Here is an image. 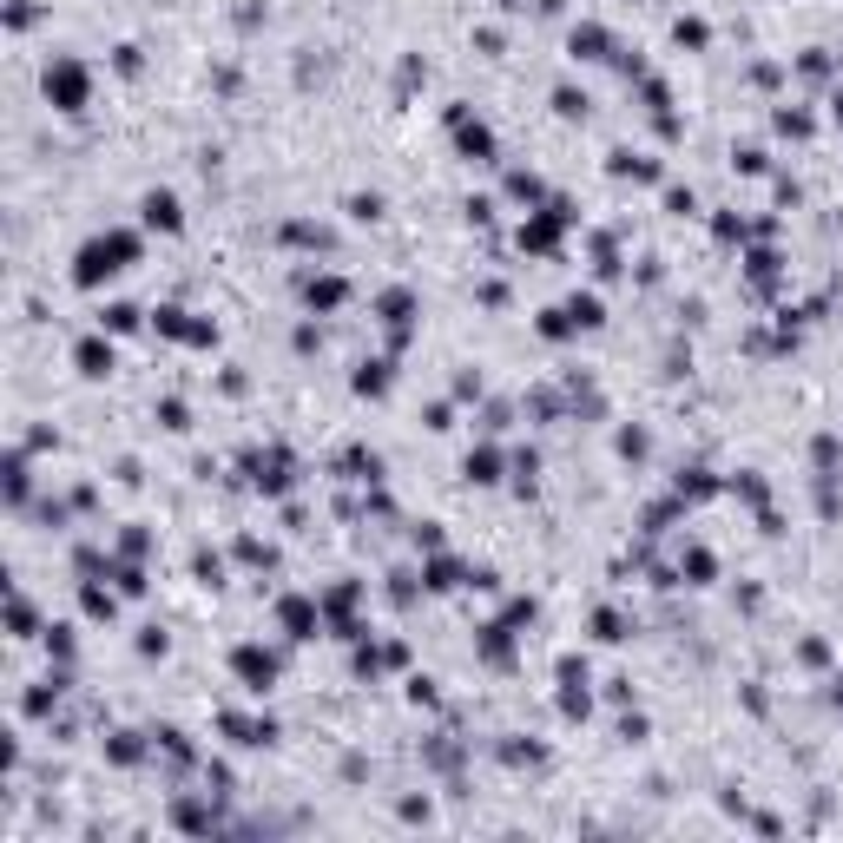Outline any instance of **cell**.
<instances>
[{
  "label": "cell",
  "instance_id": "e0dca14e",
  "mask_svg": "<svg viewBox=\"0 0 843 843\" xmlns=\"http://www.w3.org/2000/svg\"><path fill=\"white\" fill-rule=\"evenodd\" d=\"M462 475L475 481V488H494L501 481V448L494 442H481V448H468V462H462Z\"/></svg>",
  "mask_w": 843,
  "mask_h": 843
},
{
  "label": "cell",
  "instance_id": "4dcf8cb0",
  "mask_svg": "<svg viewBox=\"0 0 843 843\" xmlns=\"http://www.w3.org/2000/svg\"><path fill=\"white\" fill-rule=\"evenodd\" d=\"M350 218L376 224V218H382V191H356V198H350Z\"/></svg>",
  "mask_w": 843,
  "mask_h": 843
},
{
  "label": "cell",
  "instance_id": "ba28073f",
  "mask_svg": "<svg viewBox=\"0 0 843 843\" xmlns=\"http://www.w3.org/2000/svg\"><path fill=\"white\" fill-rule=\"evenodd\" d=\"M244 468H251V488H257V494H284L290 481H297V475H290V455H284V448H257V455H244Z\"/></svg>",
  "mask_w": 843,
  "mask_h": 843
},
{
  "label": "cell",
  "instance_id": "8d00e7d4",
  "mask_svg": "<svg viewBox=\"0 0 843 843\" xmlns=\"http://www.w3.org/2000/svg\"><path fill=\"white\" fill-rule=\"evenodd\" d=\"M666 211H679V218H692V211H699V198H692V185H672V191H666Z\"/></svg>",
  "mask_w": 843,
  "mask_h": 843
},
{
  "label": "cell",
  "instance_id": "2e32d148",
  "mask_svg": "<svg viewBox=\"0 0 843 843\" xmlns=\"http://www.w3.org/2000/svg\"><path fill=\"white\" fill-rule=\"evenodd\" d=\"M389 369H396V363H389V356H369V363H363V369H356V376H350V389H356V396H369V402H376V396H389V382H396V376H389Z\"/></svg>",
  "mask_w": 843,
  "mask_h": 843
},
{
  "label": "cell",
  "instance_id": "5b68a950",
  "mask_svg": "<svg viewBox=\"0 0 843 843\" xmlns=\"http://www.w3.org/2000/svg\"><path fill=\"white\" fill-rule=\"evenodd\" d=\"M231 679H238L251 699H264V692L277 685V653H271V646H257V639L231 646Z\"/></svg>",
  "mask_w": 843,
  "mask_h": 843
},
{
  "label": "cell",
  "instance_id": "9c48e42d",
  "mask_svg": "<svg viewBox=\"0 0 843 843\" xmlns=\"http://www.w3.org/2000/svg\"><path fill=\"white\" fill-rule=\"evenodd\" d=\"M415 310H422V303H415V290H382V297H376V317L382 323H389V343H396V350H402V343H409V323H415Z\"/></svg>",
  "mask_w": 843,
  "mask_h": 843
},
{
  "label": "cell",
  "instance_id": "d6a6232c",
  "mask_svg": "<svg viewBox=\"0 0 843 843\" xmlns=\"http://www.w3.org/2000/svg\"><path fill=\"white\" fill-rule=\"evenodd\" d=\"M191 567H198V580H205V587H218V580H224V560H218V554H205V547L191 554Z\"/></svg>",
  "mask_w": 843,
  "mask_h": 843
},
{
  "label": "cell",
  "instance_id": "ffe728a7",
  "mask_svg": "<svg viewBox=\"0 0 843 843\" xmlns=\"http://www.w3.org/2000/svg\"><path fill=\"white\" fill-rule=\"evenodd\" d=\"M481 659H488V666H508V659H514V626L508 620L481 626Z\"/></svg>",
  "mask_w": 843,
  "mask_h": 843
},
{
  "label": "cell",
  "instance_id": "f1b7e54d",
  "mask_svg": "<svg viewBox=\"0 0 843 843\" xmlns=\"http://www.w3.org/2000/svg\"><path fill=\"white\" fill-rule=\"evenodd\" d=\"M534 330H541L547 343H567V336H580V330H573V317L560 310V303H554V310H541V323H534Z\"/></svg>",
  "mask_w": 843,
  "mask_h": 843
},
{
  "label": "cell",
  "instance_id": "52a82bcc",
  "mask_svg": "<svg viewBox=\"0 0 843 843\" xmlns=\"http://www.w3.org/2000/svg\"><path fill=\"white\" fill-rule=\"evenodd\" d=\"M139 224H145V231H165V238H178V231H185V205H178V191L152 185V191L139 198Z\"/></svg>",
  "mask_w": 843,
  "mask_h": 843
},
{
  "label": "cell",
  "instance_id": "d590c367",
  "mask_svg": "<svg viewBox=\"0 0 843 843\" xmlns=\"http://www.w3.org/2000/svg\"><path fill=\"white\" fill-rule=\"evenodd\" d=\"M745 264H751V277H758V284H771V277H778V251H751Z\"/></svg>",
  "mask_w": 843,
  "mask_h": 843
},
{
  "label": "cell",
  "instance_id": "1f68e13d",
  "mask_svg": "<svg viewBox=\"0 0 843 843\" xmlns=\"http://www.w3.org/2000/svg\"><path fill=\"white\" fill-rule=\"evenodd\" d=\"M732 159H738V172H751V178H758V172H771V159H764V145H738Z\"/></svg>",
  "mask_w": 843,
  "mask_h": 843
},
{
  "label": "cell",
  "instance_id": "7c38bea8",
  "mask_svg": "<svg viewBox=\"0 0 843 843\" xmlns=\"http://www.w3.org/2000/svg\"><path fill=\"white\" fill-rule=\"evenodd\" d=\"M448 132H455V145H462L468 159H494V132L481 126V119H468V106L448 112Z\"/></svg>",
  "mask_w": 843,
  "mask_h": 843
},
{
  "label": "cell",
  "instance_id": "5bb4252c",
  "mask_svg": "<svg viewBox=\"0 0 843 843\" xmlns=\"http://www.w3.org/2000/svg\"><path fill=\"white\" fill-rule=\"evenodd\" d=\"M606 172H613V178H633V185H653V178L666 172V165H659L653 152H633V145H620V152L606 159Z\"/></svg>",
  "mask_w": 843,
  "mask_h": 843
},
{
  "label": "cell",
  "instance_id": "74e56055",
  "mask_svg": "<svg viewBox=\"0 0 843 843\" xmlns=\"http://www.w3.org/2000/svg\"><path fill=\"white\" fill-rule=\"evenodd\" d=\"M238 554H244V560H251V567H277V547H271V541H244V547H238Z\"/></svg>",
  "mask_w": 843,
  "mask_h": 843
},
{
  "label": "cell",
  "instance_id": "7a4b0ae2",
  "mask_svg": "<svg viewBox=\"0 0 843 843\" xmlns=\"http://www.w3.org/2000/svg\"><path fill=\"white\" fill-rule=\"evenodd\" d=\"M40 93H47L53 112H86V99H93V73H86V60L60 53V60H47V73H40Z\"/></svg>",
  "mask_w": 843,
  "mask_h": 843
},
{
  "label": "cell",
  "instance_id": "4fadbf2b",
  "mask_svg": "<svg viewBox=\"0 0 843 843\" xmlns=\"http://www.w3.org/2000/svg\"><path fill=\"white\" fill-rule=\"evenodd\" d=\"M462 580H475V573H468L462 560H448L442 547H435V554L422 560V587H429V593H455V587H462Z\"/></svg>",
  "mask_w": 843,
  "mask_h": 843
},
{
  "label": "cell",
  "instance_id": "4316f807",
  "mask_svg": "<svg viewBox=\"0 0 843 843\" xmlns=\"http://www.w3.org/2000/svg\"><path fill=\"white\" fill-rule=\"evenodd\" d=\"M508 198L514 205H547V185L534 172H508Z\"/></svg>",
  "mask_w": 843,
  "mask_h": 843
},
{
  "label": "cell",
  "instance_id": "ac0fdd59",
  "mask_svg": "<svg viewBox=\"0 0 843 843\" xmlns=\"http://www.w3.org/2000/svg\"><path fill=\"white\" fill-rule=\"evenodd\" d=\"M560 310L573 317V330H600V323H606V303H600V290H573V297L560 303Z\"/></svg>",
  "mask_w": 843,
  "mask_h": 843
},
{
  "label": "cell",
  "instance_id": "44dd1931",
  "mask_svg": "<svg viewBox=\"0 0 843 843\" xmlns=\"http://www.w3.org/2000/svg\"><path fill=\"white\" fill-rule=\"evenodd\" d=\"M139 323H145L139 303H106V310H99V330H106V336H132Z\"/></svg>",
  "mask_w": 843,
  "mask_h": 843
},
{
  "label": "cell",
  "instance_id": "7bdbcfd3",
  "mask_svg": "<svg viewBox=\"0 0 843 843\" xmlns=\"http://www.w3.org/2000/svg\"><path fill=\"white\" fill-rule=\"evenodd\" d=\"M112 66H119V73L132 80V73H139V47H112Z\"/></svg>",
  "mask_w": 843,
  "mask_h": 843
},
{
  "label": "cell",
  "instance_id": "e575fe53",
  "mask_svg": "<svg viewBox=\"0 0 843 843\" xmlns=\"http://www.w3.org/2000/svg\"><path fill=\"white\" fill-rule=\"evenodd\" d=\"M159 422H165V429H191V409H185L178 396H165V402H159Z\"/></svg>",
  "mask_w": 843,
  "mask_h": 843
},
{
  "label": "cell",
  "instance_id": "277c9868",
  "mask_svg": "<svg viewBox=\"0 0 843 843\" xmlns=\"http://www.w3.org/2000/svg\"><path fill=\"white\" fill-rule=\"evenodd\" d=\"M152 330H159L165 343H191V350H211V343H218V323L191 317V310H178V303H159V310H152Z\"/></svg>",
  "mask_w": 843,
  "mask_h": 843
},
{
  "label": "cell",
  "instance_id": "603a6c76",
  "mask_svg": "<svg viewBox=\"0 0 843 843\" xmlns=\"http://www.w3.org/2000/svg\"><path fill=\"white\" fill-rule=\"evenodd\" d=\"M672 40H679V47H692V53H705V47H712V27H705L699 14H679V20H672Z\"/></svg>",
  "mask_w": 843,
  "mask_h": 843
},
{
  "label": "cell",
  "instance_id": "d6986e66",
  "mask_svg": "<svg viewBox=\"0 0 843 843\" xmlns=\"http://www.w3.org/2000/svg\"><path fill=\"white\" fill-rule=\"evenodd\" d=\"M224 732L238 738V745H271L277 725H271V718H251V712H224Z\"/></svg>",
  "mask_w": 843,
  "mask_h": 843
},
{
  "label": "cell",
  "instance_id": "3957f363",
  "mask_svg": "<svg viewBox=\"0 0 843 843\" xmlns=\"http://www.w3.org/2000/svg\"><path fill=\"white\" fill-rule=\"evenodd\" d=\"M573 218H580V211H573L567 198H547V205H534V211H527V224H521V251H534V257L560 251V238H567Z\"/></svg>",
  "mask_w": 843,
  "mask_h": 843
},
{
  "label": "cell",
  "instance_id": "f6af8a7d",
  "mask_svg": "<svg viewBox=\"0 0 843 843\" xmlns=\"http://www.w3.org/2000/svg\"><path fill=\"white\" fill-rule=\"evenodd\" d=\"M837 712H843V672H837Z\"/></svg>",
  "mask_w": 843,
  "mask_h": 843
},
{
  "label": "cell",
  "instance_id": "484cf974",
  "mask_svg": "<svg viewBox=\"0 0 843 843\" xmlns=\"http://www.w3.org/2000/svg\"><path fill=\"white\" fill-rule=\"evenodd\" d=\"M27 494H33V468H27V455H20V448H14V455H7V501H14V508H20Z\"/></svg>",
  "mask_w": 843,
  "mask_h": 843
},
{
  "label": "cell",
  "instance_id": "30bf717a",
  "mask_svg": "<svg viewBox=\"0 0 843 843\" xmlns=\"http://www.w3.org/2000/svg\"><path fill=\"white\" fill-rule=\"evenodd\" d=\"M112 363H119V350H112V336L106 330H93V336H80V343H73V369H80V376H112Z\"/></svg>",
  "mask_w": 843,
  "mask_h": 843
},
{
  "label": "cell",
  "instance_id": "60d3db41",
  "mask_svg": "<svg viewBox=\"0 0 843 843\" xmlns=\"http://www.w3.org/2000/svg\"><path fill=\"white\" fill-rule=\"evenodd\" d=\"M139 653L145 659H165V633H159V626H145V633H139Z\"/></svg>",
  "mask_w": 843,
  "mask_h": 843
},
{
  "label": "cell",
  "instance_id": "83f0119b",
  "mask_svg": "<svg viewBox=\"0 0 843 843\" xmlns=\"http://www.w3.org/2000/svg\"><path fill=\"white\" fill-rule=\"evenodd\" d=\"M771 126H778L784 139H811V126H817V119H811L804 106H778V119H771Z\"/></svg>",
  "mask_w": 843,
  "mask_h": 843
},
{
  "label": "cell",
  "instance_id": "8fae6325",
  "mask_svg": "<svg viewBox=\"0 0 843 843\" xmlns=\"http://www.w3.org/2000/svg\"><path fill=\"white\" fill-rule=\"evenodd\" d=\"M343 297H350V284H343L336 271L303 277V303H310V317H330V310H343Z\"/></svg>",
  "mask_w": 843,
  "mask_h": 843
},
{
  "label": "cell",
  "instance_id": "b9f144b4",
  "mask_svg": "<svg viewBox=\"0 0 843 843\" xmlns=\"http://www.w3.org/2000/svg\"><path fill=\"white\" fill-rule=\"evenodd\" d=\"M47 653H60V659H73V633H66V626H47Z\"/></svg>",
  "mask_w": 843,
  "mask_h": 843
},
{
  "label": "cell",
  "instance_id": "ee69618b",
  "mask_svg": "<svg viewBox=\"0 0 843 843\" xmlns=\"http://www.w3.org/2000/svg\"><path fill=\"white\" fill-rule=\"evenodd\" d=\"M830 119H837V132H843V93H837V99H830Z\"/></svg>",
  "mask_w": 843,
  "mask_h": 843
},
{
  "label": "cell",
  "instance_id": "6da1fadb",
  "mask_svg": "<svg viewBox=\"0 0 843 843\" xmlns=\"http://www.w3.org/2000/svg\"><path fill=\"white\" fill-rule=\"evenodd\" d=\"M132 264H139V231H99V238H86L80 251H73V284L99 290L119 271H132Z\"/></svg>",
  "mask_w": 843,
  "mask_h": 843
},
{
  "label": "cell",
  "instance_id": "836d02e7",
  "mask_svg": "<svg viewBox=\"0 0 843 843\" xmlns=\"http://www.w3.org/2000/svg\"><path fill=\"white\" fill-rule=\"evenodd\" d=\"M593 633H600V639H626V620L613 613V606H600V613H593Z\"/></svg>",
  "mask_w": 843,
  "mask_h": 843
},
{
  "label": "cell",
  "instance_id": "9a60e30c",
  "mask_svg": "<svg viewBox=\"0 0 843 843\" xmlns=\"http://www.w3.org/2000/svg\"><path fill=\"white\" fill-rule=\"evenodd\" d=\"M567 53L573 60H606V53H613V33H606L600 20H580V27L567 33Z\"/></svg>",
  "mask_w": 843,
  "mask_h": 843
},
{
  "label": "cell",
  "instance_id": "d4e9b609",
  "mask_svg": "<svg viewBox=\"0 0 843 843\" xmlns=\"http://www.w3.org/2000/svg\"><path fill=\"white\" fill-rule=\"evenodd\" d=\"M705 494H718L712 468H685V475H679V488H672V501H705Z\"/></svg>",
  "mask_w": 843,
  "mask_h": 843
},
{
  "label": "cell",
  "instance_id": "8992f818",
  "mask_svg": "<svg viewBox=\"0 0 843 843\" xmlns=\"http://www.w3.org/2000/svg\"><path fill=\"white\" fill-rule=\"evenodd\" d=\"M277 633L284 639H317L323 633V593H284V600H277Z\"/></svg>",
  "mask_w": 843,
  "mask_h": 843
},
{
  "label": "cell",
  "instance_id": "7402d4cb",
  "mask_svg": "<svg viewBox=\"0 0 843 843\" xmlns=\"http://www.w3.org/2000/svg\"><path fill=\"white\" fill-rule=\"evenodd\" d=\"M80 606H86V620H112V613H119V593L99 587V580H80Z\"/></svg>",
  "mask_w": 843,
  "mask_h": 843
},
{
  "label": "cell",
  "instance_id": "bcb514c9",
  "mask_svg": "<svg viewBox=\"0 0 843 843\" xmlns=\"http://www.w3.org/2000/svg\"><path fill=\"white\" fill-rule=\"evenodd\" d=\"M837 73H843V53H837Z\"/></svg>",
  "mask_w": 843,
  "mask_h": 843
},
{
  "label": "cell",
  "instance_id": "f546056e",
  "mask_svg": "<svg viewBox=\"0 0 843 843\" xmlns=\"http://www.w3.org/2000/svg\"><path fill=\"white\" fill-rule=\"evenodd\" d=\"M554 112H560V119H587V93H573V86H554Z\"/></svg>",
  "mask_w": 843,
  "mask_h": 843
},
{
  "label": "cell",
  "instance_id": "cb8c5ba5",
  "mask_svg": "<svg viewBox=\"0 0 843 843\" xmlns=\"http://www.w3.org/2000/svg\"><path fill=\"white\" fill-rule=\"evenodd\" d=\"M679 573H685V580H692V587H712V573H718V560H712V554H705V547H685V554H679Z\"/></svg>",
  "mask_w": 843,
  "mask_h": 843
},
{
  "label": "cell",
  "instance_id": "ab89813d",
  "mask_svg": "<svg viewBox=\"0 0 843 843\" xmlns=\"http://www.w3.org/2000/svg\"><path fill=\"white\" fill-rule=\"evenodd\" d=\"M620 455L639 462V455H646V429H620Z\"/></svg>",
  "mask_w": 843,
  "mask_h": 843
},
{
  "label": "cell",
  "instance_id": "f35d334b",
  "mask_svg": "<svg viewBox=\"0 0 843 843\" xmlns=\"http://www.w3.org/2000/svg\"><path fill=\"white\" fill-rule=\"evenodd\" d=\"M7 626H14V633H20V639H27V633H33V606H27V600H20V593H14V606H7Z\"/></svg>",
  "mask_w": 843,
  "mask_h": 843
}]
</instances>
